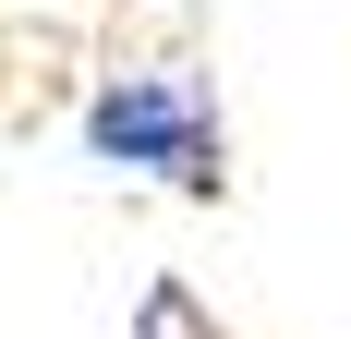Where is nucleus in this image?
<instances>
[{"label":"nucleus","instance_id":"f257e3e1","mask_svg":"<svg viewBox=\"0 0 351 339\" xmlns=\"http://www.w3.org/2000/svg\"><path fill=\"white\" fill-rule=\"evenodd\" d=\"M85 158L134 170V182H170V194H218L230 182V121H218V85L182 61H134L85 97Z\"/></svg>","mask_w":351,"mask_h":339}]
</instances>
